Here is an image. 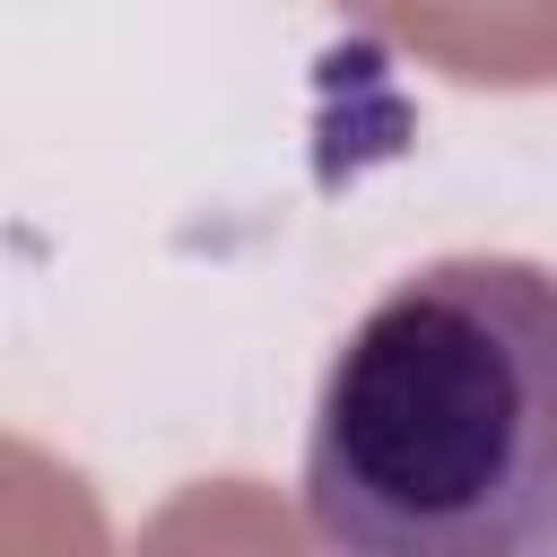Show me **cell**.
I'll list each match as a JSON object with an SVG mask.
<instances>
[{
  "label": "cell",
  "mask_w": 557,
  "mask_h": 557,
  "mask_svg": "<svg viewBox=\"0 0 557 557\" xmlns=\"http://www.w3.org/2000/svg\"><path fill=\"white\" fill-rule=\"evenodd\" d=\"M305 522L366 557H557V270L444 252L331 357Z\"/></svg>",
  "instance_id": "obj_1"
}]
</instances>
